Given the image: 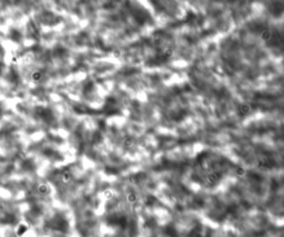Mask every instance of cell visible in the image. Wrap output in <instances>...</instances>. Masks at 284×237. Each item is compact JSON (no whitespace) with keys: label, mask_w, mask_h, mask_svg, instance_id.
<instances>
[{"label":"cell","mask_w":284,"mask_h":237,"mask_svg":"<svg viewBox=\"0 0 284 237\" xmlns=\"http://www.w3.org/2000/svg\"><path fill=\"white\" fill-rule=\"evenodd\" d=\"M113 55H114V57L117 55V58H120V57H121V52L117 50V51H114V52H113Z\"/></svg>","instance_id":"5bb4252c"},{"label":"cell","mask_w":284,"mask_h":237,"mask_svg":"<svg viewBox=\"0 0 284 237\" xmlns=\"http://www.w3.org/2000/svg\"><path fill=\"white\" fill-rule=\"evenodd\" d=\"M174 55V49L172 47H167V48H164V50H163V52H162V55H163L164 58L165 59H169V58H171L172 55Z\"/></svg>","instance_id":"9c48e42d"},{"label":"cell","mask_w":284,"mask_h":237,"mask_svg":"<svg viewBox=\"0 0 284 237\" xmlns=\"http://www.w3.org/2000/svg\"><path fill=\"white\" fill-rule=\"evenodd\" d=\"M71 179H72V175H71V173L69 171L63 172L62 175H61V182L63 184H66V185L71 182Z\"/></svg>","instance_id":"52a82bcc"},{"label":"cell","mask_w":284,"mask_h":237,"mask_svg":"<svg viewBox=\"0 0 284 237\" xmlns=\"http://www.w3.org/2000/svg\"><path fill=\"white\" fill-rule=\"evenodd\" d=\"M251 111H252V106H251V104L250 103H242L240 106H239V113L241 114V115H243V117H245V115H249L250 113H251Z\"/></svg>","instance_id":"7a4b0ae2"},{"label":"cell","mask_w":284,"mask_h":237,"mask_svg":"<svg viewBox=\"0 0 284 237\" xmlns=\"http://www.w3.org/2000/svg\"><path fill=\"white\" fill-rule=\"evenodd\" d=\"M127 202L129 204H136L138 202V195L134 192H129L127 194Z\"/></svg>","instance_id":"8992f818"},{"label":"cell","mask_w":284,"mask_h":237,"mask_svg":"<svg viewBox=\"0 0 284 237\" xmlns=\"http://www.w3.org/2000/svg\"><path fill=\"white\" fill-rule=\"evenodd\" d=\"M122 146L127 150H130L134 146V139L131 137V136H125L123 141H122Z\"/></svg>","instance_id":"277c9868"},{"label":"cell","mask_w":284,"mask_h":237,"mask_svg":"<svg viewBox=\"0 0 284 237\" xmlns=\"http://www.w3.org/2000/svg\"><path fill=\"white\" fill-rule=\"evenodd\" d=\"M222 179V173L218 171H212L209 174L206 175L205 177V183L208 185H214Z\"/></svg>","instance_id":"6da1fadb"},{"label":"cell","mask_w":284,"mask_h":237,"mask_svg":"<svg viewBox=\"0 0 284 237\" xmlns=\"http://www.w3.org/2000/svg\"><path fill=\"white\" fill-rule=\"evenodd\" d=\"M42 72L39 70H35L32 71L31 74H30V79H31L33 82H39L41 79H42Z\"/></svg>","instance_id":"5b68a950"},{"label":"cell","mask_w":284,"mask_h":237,"mask_svg":"<svg viewBox=\"0 0 284 237\" xmlns=\"http://www.w3.org/2000/svg\"><path fill=\"white\" fill-rule=\"evenodd\" d=\"M189 237H202V232L201 229L194 228L191 230V233L189 234Z\"/></svg>","instance_id":"7c38bea8"},{"label":"cell","mask_w":284,"mask_h":237,"mask_svg":"<svg viewBox=\"0 0 284 237\" xmlns=\"http://www.w3.org/2000/svg\"><path fill=\"white\" fill-rule=\"evenodd\" d=\"M234 173H235V175L239 176V177H243V176L246 175V170H245V167L243 166H237L235 170H234Z\"/></svg>","instance_id":"30bf717a"},{"label":"cell","mask_w":284,"mask_h":237,"mask_svg":"<svg viewBox=\"0 0 284 237\" xmlns=\"http://www.w3.org/2000/svg\"><path fill=\"white\" fill-rule=\"evenodd\" d=\"M272 31L270 29H263L260 32V39L263 42H268L270 40L272 39Z\"/></svg>","instance_id":"3957f363"},{"label":"cell","mask_w":284,"mask_h":237,"mask_svg":"<svg viewBox=\"0 0 284 237\" xmlns=\"http://www.w3.org/2000/svg\"><path fill=\"white\" fill-rule=\"evenodd\" d=\"M103 196H105L107 199H110V198L113 197V192L111 190H103Z\"/></svg>","instance_id":"4fadbf2b"},{"label":"cell","mask_w":284,"mask_h":237,"mask_svg":"<svg viewBox=\"0 0 284 237\" xmlns=\"http://www.w3.org/2000/svg\"><path fill=\"white\" fill-rule=\"evenodd\" d=\"M49 190H50V188H49V186H48L47 184H40L39 186H38V193H39L40 195H47L48 193H49Z\"/></svg>","instance_id":"ba28073f"},{"label":"cell","mask_w":284,"mask_h":237,"mask_svg":"<svg viewBox=\"0 0 284 237\" xmlns=\"http://www.w3.org/2000/svg\"><path fill=\"white\" fill-rule=\"evenodd\" d=\"M257 166L259 167V168H266V167L268 166V159H257Z\"/></svg>","instance_id":"8fae6325"}]
</instances>
